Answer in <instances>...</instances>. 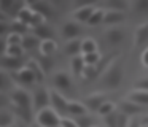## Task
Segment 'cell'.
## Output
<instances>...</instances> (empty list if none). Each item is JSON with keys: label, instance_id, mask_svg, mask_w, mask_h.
Wrapping results in <instances>:
<instances>
[{"label": "cell", "instance_id": "d6a6232c", "mask_svg": "<svg viewBox=\"0 0 148 127\" xmlns=\"http://www.w3.org/2000/svg\"><path fill=\"white\" fill-rule=\"evenodd\" d=\"M14 126L13 124V113L7 110H2L0 111V127H11Z\"/></svg>", "mask_w": 148, "mask_h": 127}, {"label": "cell", "instance_id": "681fc988", "mask_svg": "<svg viewBox=\"0 0 148 127\" xmlns=\"http://www.w3.org/2000/svg\"><path fill=\"white\" fill-rule=\"evenodd\" d=\"M58 127H62V126H58Z\"/></svg>", "mask_w": 148, "mask_h": 127}, {"label": "cell", "instance_id": "ee69618b", "mask_svg": "<svg viewBox=\"0 0 148 127\" xmlns=\"http://www.w3.org/2000/svg\"><path fill=\"white\" fill-rule=\"evenodd\" d=\"M129 127H142L140 119H137V117H131V122H129Z\"/></svg>", "mask_w": 148, "mask_h": 127}, {"label": "cell", "instance_id": "e575fe53", "mask_svg": "<svg viewBox=\"0 0 148 127\" xmlns=\"http://www.w3.org/2000/svg\"><path fill=\"white\" fill-rule=\"evenodd\" d=\"M75 122H77L78 127H94V119L91 116H88V114L75 117Z\"/></svg>", "mask_w": 148, "mask_h": 127}, {"label": "cell", "instance_id": "8d00e7d4", "mask_svg": "<svg viewBox=\"0 0 148 127\" xmlns=\"http://www.w3.org/2000/svg\"><path fill=\"white\" fill-rule=\"evenodd\" d=\"M134 10L140 14H148V0H135L132 3Z\"/></svg>", "mask_w": 148, "mask_h": 127}, {"label": "cell", "instance_id": "836d02e7", "mask_svg": "<svg viewBox=\"0 0 148 127\" xmlns=\"http://www.w3.org/2000/svg\"><path fill=\"white\" fill-rule=\"evenodd\" d=\"M37 62H38V65L42 67V70H43L45 73L51 72V67H53V59H51V56H42V54H40L38 59H37Z\"/></svg>", "mask_w": 148, "mask_h": 127}, {"label": "cell", "instance_id": "7a4b0ae2", "mask_svg": "<svg viewBox=\"0 0 148 127\" xmlns=\"http://www.w3.org/2000/svg\"><path fill=\"white\" fill-rule=\"evenodd\" d=\"M61 119L62 117L51 107L37 113V122H38L40 127H58L61 126Z\"/></svg>", "mask_w": 148, "mask_h": 127}, {"label": "cell", "instance_id": "b9f144b4", "mask_svg": "<svg viewBox=\"0 0 148 127\" xmlns=\"http://www.w3.org/2000/svg\"><path fill=\"white\" fill-rule=\"evenodd\" d=\"M61 126L62 127H78L75 119H69V117H62L61 119Z\"/></svg>", "mask_w": 148, "mask_h": 127}, {"label": "cell", "instance_id": "277c9868", "mask_svg": "<svg viewBox=\"0 0 148 127\" xmlns=\"http://www.w3.org/2000/svg\"><path fill=\"white\" fill-rule=\"evenodd\" d=\"M32 98H34V110L37 113L45 110V108H49V105H51V94L46 91V87L35 89L32 94Z\"/></svg>", "mask_w": 148, "mask_h": 127}, {"label": "cell", "instance_id": "ba28073f", "mask_svg": "<svg viewBox=\"0 0 148 127\" xmlns=\"http://www.w3.org/2000/svg\"><path fill=\"white\" fill-rule=\"evenodd\" d=\"M97 5H81L77 10H73L72 16H73V21L77 22H89L92 13L96 11Z\"/></svg>", "mask_w": 148, "mask_h": 127}, {"label": "cell", "instance_id": "5b68a950", "mask_svg": "<svg viewBox=\"0 0 148 127\" xmlns=\"http://www.w3.org/2000/svg\"><path fill=\"white\" fill-rule=\"evenodd\" d=\"M69 102L67 98L64 97V94L58 91H51V108L59 114V116H64V114H69Z\"/></svg>", "mask_w": 148, "mask_h": 127}, {"label": "cell", "instance_id": "f35d334b", "mask_svg": "<svg viewBox=\"0 0 148 127\" xmlns=\"http://www.w3.org/2000/svg\"><path fill=\"white\" fill-rule=\"evenodd\" d=\"M118 113L119 111H113L108 116H103V122L107 127H118Z\"/></svg>", "mask_w": 148, "mask_h": 127}, {"label": "cell", "instance_id": "3957f363", "mask_svg": "<svg viewBox=\"0 0 148 127\" xmlns=\"http://www.w3.org/2000/svg\"><path fill=\"white\" fill-rule=\"evenodd\" d=\"M10 100H11V105H14V107L34 110V98H32V95H30L27 91H24V89H14V91H11Z\"/></svg>", "mask_w": 148, "mask_h": 127}, {"label": "cell", "instance_id": "8fae6325", "mask_svg": "<svg viewBox=\"0 0 148 127\" xmlns=\"http://www.w3.org/2000/svg\"><path fill=\"white\" fill-rule=\"evenodd\" d=\"M143 44H148V22L140 24L134 33V46L140 48Z\"/></svg>", "mask_w": 148, "mask_h": 127}, {"label": "cell", "instance_id": "d590c367", "mask_svg": "<svg viewBox=\"0 0 148 127\" xmlns=\"http://www.w3.org/2000/svg\"><path fill=\"white\" fill-rule=\"evenodd\" d=\"M83 57H84L86 65H97V64L102 60L103 56H100L99 53H91V54H83Z\"/></svg>", "mask_w": 148, "mask_h": 127}, {"label": "cell", "instance_id": "5bb4252c", "mask_svg": "<svg viewBox=\"0 0 148 127\" xmlns=\"http://www.w3.org/2000/svg\"><path fill=\"white\" fill-rule=\"evenodd\" d=\"M13 76H14V79H16L18 83H21V84H26V86H30V84H34V83H37L35 75H34V73L30 72L29 68H27V67H24L23 70L13 73Z\"/></svg>", "mask_w": 148, "mask_h": 127}, {"label": "cell", "instance_id": "f546056e", "mask_svg": "<svg viewBox=\"0 0 148 127\" xmlns=\"http://www.w3.org/2000/svg\"><path fill=\"white\" fill-rule=\"evenodd\" d=\"M8 89H13V76H10L3 70V72L0 73V91L7 92Z\"/></svg>", "mask_w": 148, "mask_h": 127}, {"label": "cell", "instance_id": "4316f807", "mask_svg": "<svg viewBox=\"0 0 148 127\" xmlns=\"http://www.w3.org/2000/svg\"><path fill=\"white\" fill-rule=\"evenodd\" d=\"M40 53H42V56H51L54 51H58V43H56L54 40H43L42 43H40Z\"/></svg>", "mask_w": 148, "mask_h": 127}, {"label": "cell", "instance_id": "f6af8a7d", "mask_svg": "<svg viewBox=\"0 0 148 127\" xmlns=\"http://www.w3.org/2000/svg\"><path fill=\"white\" fill-rule=\"evenodd\" d=\"M140 122H142V126H148V114H147V116H143V117H142V119H140Z\"/></svg>", "mask_w": 148, "mask_h": 127}, {"label": "cell", "instance_id": "7402d4cb", "mask_svg": "<svg viewBox=\"0 0 148 127\" xmlns=\"http://www.w3.org/2000/svg\"><path fill=\"white\" fill-rule=\"evenodd\" d=\"M86 111L88 108L83 102H75V100L69 102V114H73L75 117H78V116H84Z\"/></svg>", "mask_w": 148, "mask_h": 127}, {"label": "cell", "instance_id": "484cf974", "mask_svg": "<svg viewBox=\"0 0 148 127\" xmlns=\"http://www.w3.org/2000/svg\"><path fill=\"white\" fill-rule=\"evenodd\" d=\"M23 54H24L23 44H3V56L23 57Z\"/></svg>", "mask_w": 148, "mask_h": 127}, {"label": "cell", "instance_id": "83f0119b", "mask_svg": "<svg viewBox=\"0 0 148 127\" xmlns=\"http://www.w3.org/2000/svg\"><path fill=\"white\" fill-rule=\"evenodd\" d=\"M32 111H34V110H27V108H19V107H14V105H11V113L18 114V116H19L26 124H30V122H32Z\"/></svg>", "mask_w": 148, "mask_h": 127}, {"label": "cell", "instance_id": "e0dca14e", "mask_svg": "<svg viewBox=\"0 0 148 127\" xmlns=\"http://www.w3.org/2000/svg\"><path fill=\"white\" fill-rule=\"evenodd\" d=\"M127 100L134 102V103L140 105V107H148V91L135 89V91L127 94Z\"/></svg>", "mask_w": 148, "mask_h": 127}, {"label": "cell", "instance_id": "52a82bcc", "mask_svg": "<svg viewBox=\"0 0 148 127\" xmlns=\"http://www.w3.org/2000/svg\"><path fill=\"white\" fill-rule=\"evenodd\" d=\"M81 102L86 105L88 110L99 111V108L107 102V95L103 94V92H96V94H91V95H88V97H84Z\"/></svg>", "mask_w": 148, "mask_h": 127}, {"label": "cell", "instance_id": "cb8c5ba5", "mask_svg": "<svg viewBox=\"0 0 148 127\" xmlns=\"http://www.w3.org/2000/svg\"><path fill=\"white\" fill-rule=\"evenodd\" d=\"M81 44H83V40H70L67 44H65V54H69L70 57L80 56L81 54Z\"/></svg>", "mask_w": 148, "mask_h": 127}, {"label": "cell", "instance_id": "ac0fdd59", "mask_svg": "<svg viewBox=\"0 0 148 127\" xmlns=\"http://www.w3.org/2000/svg\"><path fill=\"white\" fill-rule=\"evenodd\" d=\"M70 65H72V73H73L75 76H83V72H84V68H86V62H84L83 54L72 57Z\"/></svg>", "mask_w": 148, "mask_h": 127}, {"label": "cell", "instance_id": "8992f818", "mask_svg": "<svg viewBox=\"0 0 148 127\" xmlns=\"http://www.w3.org/2000/svg\"><path fill=\"white\" fill-rule=\"evenodd\" d=\"M27 60H24L23 57H10V56H3L2 57V68L8 70L11 73H16L19 70H23L26 67Z\"/></svg>", "mask_w": 148, "mask_h": 127}, {"label": "cell", "instance_id": "ab89813d", "mask_svg": "<svg viewBox=\"0 0 148 127\" xmlns=\"http://www.w3.org/2000/svg\"><path fill=\"white\" fill-rule=\"evenodd\" d=\"M23 43V37L18 33H8L3 38V44H21Z\"/></svg>", "mask_w": 148, "mask_h": 127}, {"label": "cell", "instance_id": "d6986e66", "mask_svg": "<svg viewBox=\"0 0 148 127\" xmlns=\"http://www.w3.org/2000/svg\"><path fill=\"white\" fill-rule=\"evenodd\" d=\"M40 43H42V40H40L38 37H35L34 33H27L23 37V48L24 51H34L37 49V48H40Z\"/></svg>", "mask_w": 148, "mask_h": 127}, {"label": "cell", "instance_id": "74e56055", "mask_svg": "<svg viewBox=\"0 0 148 127\" xmlns=\"http://www.w3.org/2000/svg\"><path fill=\"white\" fill-rule=\"evenodd\" d=\"M113 111H116V107H115V103H112V102H108L107 100L105 103L102 105V107L99 108V111L97 113L99 114H102V116H108V114H112Z\"/></svg>", "mask_w": 148, "mask_h": 127}, {"label": "cell", "instance_id": "60d3db41", "mask_svg": "<svg viewBox=\"0 0 148 127\" xmlns=\"http://www.w3.org/2000/svg\"><path fill=\"white\" fill-rule=\"evenodd\" d=\"M134 89H140V91H148V78L140 79L134 84Z\"/></svg>", "mask_w": 148, "mask_h": 127}, {"label": "cell", "instance_id": "d4e9b609", "mask_svg": "<svg viewBox=\"0 0 148 127\" xmlns=\"http://www.w3.org/2000/svg\"><path fill=\"white\" fill-rule=\"evenodd\" d=\"M34 35L38 37L42 41L43 40H54V32H53L46 24L40 25V27H37V29H34Z\"/></svg>", "mask_w": 148, "mask_h": 127}, {"label": "cell", "instance_id": "6da1fadb", "mask_svg": "<svg viewBox=\"0 0 148 127\" xmlns=\"http://www.w3.org/2000/svg\"><path fill=\"white\" fill-rule=\"evenodd\" d=\"M123 72H124V67H123V60L121 57H116L108 67L107 70L102 73L100 76V86L103 89H116L119 87L123 81Z\"/></svg>", "mask_w": 148, "mask_h": 127}, {"label": "cell", "instance_id": "9a60e30c", "mask_svg": "<svg viewBox=\"0 0 148 127\" xmlns=\"http://www.w3.org/2000/svg\"><path fill=\"white\" fill-rule=\"evenodd\" d=\"M100 6H102L103 10H107V11L124 13L126 10L129 8V3L126 2V0H107V2H103Z\"/></svg>", "mask_w": 148, "mask_h": 127}, {"label": "cell", "instance_id": "7c38bea8", "mask_svg": "<svg viewBox=\"0 0 148 127\" xmlns=\"http://www.w3.org/2000/svg\"><path fill=\"white\" fill-rule=\"evenodd\" d=\"M53 81H54L56 87L61 89V91H70V87H72V79H70V76H69V73H65V72L54 73Z\"/></svg>", "mask_w": 148, "mask_h": 127}, {"label": "cell", "instance_id": "4fadbf2b", "mask_svg": "<svg viewBox=\"0 0 148 127\" xmlns=\"http://www.w3.org/2000/svg\"><path fill=\"white\" fill-rule=\"evenodd\" d=\"M105 40H107L108 44L116 46V44H119L123 40H124V30H121V29H118V27L108 29V30L105 32Z\"/></svg>", "mask_w": 148, "mask_h": 127}, {"label": "cell", "instance_id": "f907efd6", "mask_svg": "<svg viewBox=\"0 0 148 127\" xmlns=\"http://www.w3.org/2000/svg\"><path fill=\"white\" fill-rule=\"evenodd\" d=\"M94 127H97V126H94Z\"/></svg>", "mask_w": 148, "mask_h": 127}, {"label": "cell", "instance_id": "7bdbcfd3", "mask_svg": "<svg viewBox=\"0 0 148 127\" xmlns=\"http://www.w3.org/2000/svg\"><path fill=\"white\" fill-rule=\"evenodd\" d=\"M140 60H142V65H143V67H147V68H148V46H147V49H145L143 53H142Z\"/></svg>", "mask_w": 148, "mask_h": 127}, {"label": "cell", "instance_id": "30bf717a", "mask_svg": "<svg viewBox=\"0 0 148 127\" xmlns=\"http://www.w3.org/2000/svg\"><path fill=\"white\" fill-rule=\"evenodd\" d=\"M80 24H78L77 21H67L64 25H62V35H64V38H67L69 41L70 40H77L78 33H80Z\"/></svg>", "mask_w": 148, "mask_h": 127}, {"label": "cell", "instance_id": "4dcf8cb0", "mask_svg": "<svg viewBox=\"0 0 148 127\" xmlns=\"http://www.w3.org/2000/svg\"><path fill=\"white\" fill-rule=\"evenodd\" d=\"M97 53V43L94 41V38H83V44H81V54H91Z\"/></svg>", "mask_w": 148, "mask_h": 127}, {"label": "cell", "instance_id": "44dd1931", "mask_svg": "<svg viewBox=\"0 0 148 127\" xmlns=\"http://www.w3.org/2000/svg\"><path fill=\"white\" fill-rule=\"evenodd\" d=\"M26 67L30 70V72L35 75V79L37 83H42L43 79H45V72L42 70V67L38 65V62H37V59H29L26 64Z\"/></svg>", "mask_w": 148, "mask_h": 127}, {"label": "cell", "instance_id": "603a6c76", "mask_svg": "<svg viewBox=\"0 0 148 127\" xmlns=\"http://www.w3.org/2000/svg\"><path fill=\"white\" fill-rule=\"evenodd\" d=\"M34 10L29 6V3H24V6L19 10V13H18V16H16V19H19V21H23L24 24H27L30 27V21H32V18H34Z\"/></svg>", "mask_w": 148, "mask_h": 127}, {"label": "cell", "instance_id": "bcb514c9", "mask_svg": "<svg viewBox=\"0 0 148 127\" xmlns=\"http://www.w3.org/2000/svg\"><path fill=\"white\" fill-rule=\"evenodd\" d=\"M18 127H27V126H26V124H19Z\"/></svg>", "mask_w": 148, "mask_h": 127}, {"label": "cell", "instance_id": "9c48e42d", "mask_svg": "<svg viewBox=\"0 0 148 127\" xmlns=\"http://www.w3.org/2000/svg\"><path fill=\"white\" fill-rule=\"evenodd\" d=\"M29 6H30V8H32L35 13L42 14L45 19L51 18V16L54 14V10H53L51 3H48V2H29Z\"/></svg>", "mask_w": 148, "mask_h": 127}, {"label": "cell", "instance_id": "2e32d148", "mask_svg": "<svg viewBox=\"0 0 148 127\" xmlns=\"http://www.w3.org/2000/svg\"><path fill=\"white\" fill-rule=\"evenodd\" d=\"M119 111L127 114V116L131 117V116H134V114L142 113V111H143V107H140V105H137V103H134V102L126 98V100H121V103H119Z\"/></svg>", "mask_w": 148, "mask_h": 127}, {"label": "cell", "instance_id": "7dc6e473", "mask_svg": "<svg viewBox=\"0 0 148 127\" xmlns=\"http://www.w3.org/2000/svg\"><path fill=\"white\" fill-rule=\"evenodd\" d=\"M11 127H18V126H11Z\"/></svg>", "mask_w": 148, "mask_h": 127}, {"label": "cell", "instance_id": "1f68e13d", "mask_svg": "<svg viewBox=\"0 0 148 127\" xmlns=\"http://www.w3.org/2000/svg\"><path fill=\"white\" fill-rule=\"evenodd\" d=\"M103 18H105V10L100 6V8H96V11L92 13V16H91L89 22L88 24L89 25H97L100 24V22H103Z\"/></svg>", "mask_w": 148, "mask_h": 127}, {"label": "cell", "instance_id": "ffe728a7", "mask_svg": "<svg viewBox=\"0 0 148 127\" xmlns=\"http://www.w3.org/2000/svg\"><path fill=\"white\" fill-rule=\"evenodd\" d=\"M29 25L24 24L23 21H19V19H13V21L10 22V33H18L21 35V37H24V35L29 33Z\"/></svg>", "mask_w": 148, "mask_h": 127}, {"label": "cell", "instance_id": "f1b7e54d", "mask_svg": "<svg viewBox=\"0 0 148 127\" xmlns=\"http://www.w3.org/2000/svg\"><path fill=\"white\" fill-rule=\"evenodd\" d=\"M124 21V14L123 13H116V11H107L105 10V18L103 22L105 24H119Z\"/></svg>", "mask_w": 148, "mask_h": 127}, {"label": "cell", "instance_id": "c3c4849f", "mask_svg": "<svg viewBox=\"0 0 148 127\" xmlns=\"http://www.w3.org/2000/svg\"><path fill=\"white\" fill-rule=\"evenodd\" d=\"M142 127H148V126H142Z\"/></svg>", "mask_w": 148, "mask_h": 127}]
</instances>
